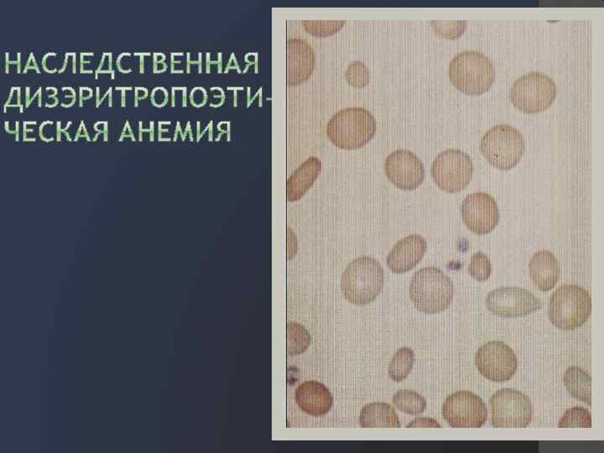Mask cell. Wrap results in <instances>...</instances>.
<instances>
[{"instance_id": "74e56055", "label": "cell", "mask_w": 604, "mask_h": 453, "mask_svg": "<svg viewBox=\"0 0 604 453\" xmlns=\"http://www.w3.org/2000/svg\"><path fill=\"white\" fill-rule=\"evenodd\" d=\"M85 52H82L80 54V72L84 73V65L91 64V61H86L84 59Z\"/></svg>"}, {"instance_id": "7a4b0ae2", "label": "cell", "mask_w": 604, "mask_h": 453, "mask_svg": "<svg viewBox=\"0 0 604 453\" xmlns=\"http://www.w3.org/2000/svg\"><path fill=\"white\" fill-rule=\"evenodd\" d=\"M449 79L460 92L468 96H479L492 88L495 68L488 56L479 52L458 53L451 61Z\"/></svg>"}, {"instance_id": "f35d334b", "label": "cell", "mask_w": 604, "mask_h": 453, "mask_svg": "<svg viewBox=\"0 0 604 453\" xmlns=\"http://www.w3.org/2000/svg\"><path fill=\"white\" fill-rule=\"evenodd\" d=\"M71 56V52L65 53V60L63 68L59 70V73H63L68 67L69 56Z\"/></svg>"}, {"instance_id": "f1b7e54d", "label": "cell", "mask_w": 604, "mask_h": 453, "mask_svg": "<svg viewBox=\"0 0 604 453\" xmlns=\"http://www.w3.org/2000/svg\"><path fill=\"white\" fill-rule=\"evenodd\" d=\"M468 273L479 282L488 281L492 274V265L487 255L482 252H477L472 255L468 266Z\"/></svg>"}, {"instance_id": "484cf974", "label": "cell", "mask_w": 604, "mask_h": 453, "mask_svg": "<svg viewBox=\"0 0 604 453\" xmlns=\"http://www.w3.org/2000/svg\"><path fill=\"white\" fill-rule=\"evenodd\" d=\"M431 27L442 38L457 40L466 31V20H433Z\"/></svg>"}, {"instance_id": "d590c367", "label": "cell", "mask_w": 604, "mask_h": 453, "mask_svg": "<svg viewBox=\"0 0 604 453\" xmlns=\"http://www.w3.org/2000/svg\"><path fill=\"white\" fill-rule=\"evenodd\" d=\"M80 137H86L88 141H91L89 138V135L88 134L87 129H86V126L84 125V122L82 121L79 128H78L77 133L75 138V141H77L78 138Z\"/></svg>"}, {"instance_id": "7402d4cb", "label": "cell", "mask_w": 604, "mask_h": 453, "mask_svg": "<svg viewBox=\"0 0 604 453\" xmlns=\"http://www.w3.org/2000/svg\"><path fill=\"white\" fill-rule=\"evenodd\" d=\"M392 402L401 413L412 415L424 413L427 406L426 399L412 390H398Z\"/></svg>"}, {"instance_id": "ba28073f", "label": "cell", "mask_w": 604, "mask_h": 453, "mask_svg": "<svg viewBox=\"0 0 604 453\" xmlns=\"http://www.w3.org/2000/svg\"><path fill=\"white\" fill-rule=\"evenodd\" d=\"M431 172L440 189L449 193H457L470 183L474 167L472 158L465 152L449 149L435 158Z\"/></svg>"}, {"instance_id": "e575fe53", "label": "cell", "mask_w": 604, "mask_h": 453, "mask_svg": "<svg viewBox=\"0 0 604 453\" xmlns=\"http://www.w3.org/2000/svg\"><path fill=\"white\" fill-rule=\"evenodd\" d=\"M131 137L133 139V141H135L134 135L132 133V130H131V127L130 125V122L127 121L125 123V125L124 130H123L122 135L121 136V139H119V141H123L124 138Z\"/></svg>"}, {"instance_id": "d4e9b609", "label": "cell", "mask_w": 604, "mask_h": 453, "mask_svg": "<svg viewBox=\"0 0 604 453\" xmlns=\"http://www.w3.org/2000/svg\"><path fill=\"white\" fill-rule=\"evenodd\" d=\"M303 26L308 34L316 37L334 36L346 24V20H304Z\"/></svg>"}, {"instance_id": "ac0fdd59", "label": "cell", "mask_w": 604, "mask_h": 453, "mask_svg": "<svg viewBox=\"0 0 604 453\" xmlns=\"http://www.w3.org/2000/svg\"><path fill=\"white\" fill-rule=\"evenodd\" d=\"M529 269L534 284L541 291L552 290L560 278V265L548 250L538 251L534 254Z\"/></svg>"}, {"instance_id": "52a82bcc", "label": "cell", "mask_w": 604, "mask_h": 453, "mask_svg": "<svg viewBox=\"0 0 604 453\" xmlns=\"http://www.w3.org/2000/svg\"><path fill=\"white\" fill-rule=\"evenodd\" d=\"M556 82L546 74L529 72L513 82L509 100L516 109L527 114L544 112L556 100Z\"/></svg>"}, {"instance_id": "ee69618b", "label": "cell", "mask_w": 604, "mask_h": 453, "mask_svg": "<svg viewBox=\"0 0 604 453\" xmlns=\"http://www.w3.org/2000/svg\"><path fill=\"white\" fill-rule=\"evenodd\" d=\"M109 89H110V93H109V108H112V107H113L112 106L113 105V89L109 88Z\"/></svg>"}, {"instance_id": "bcb514c9", "label": "cell", "mask_w": 604, "mask_h": 453, "mask_svg": "<svg viewBox=\"0 0 604 453\" xmlns=\"http://www.w3.org/2000/svg\"><path fill=\"white\" fill-rule=\"evenodd\" d=\"M134 55L141 56V73H144V54H141V53H135Z\"/></svg>"}, {"instance_id": "8d00e7d4", "label": "cell", "mask_w": 604, "mask_h": 453, "mask_svg": "<svg viewBox=\"0 0 604 453\" xmlns=\"http://www.w3.org/2000/svg\"><path fill=\"white\" fill-rule=\"evenodd\" d=\"M116 90L121 91V107L122 108H125L126 106V91L132 90V88H128V86H121V88H116Z\"/></svg>"}, {"instance_id": "4316f807", "label": "cell", "mask_w": 604, "mask_h": 453, "mask_svg": "<svg viewBox=\"0 0 604 453\" xmlns=\"http://www.w3.org/2000/svg\"><path fill=\"white\" fill-rule=\"evenodd\" d=\"M559 428H591L589 411L583 407H573L566 411L559 422Z\"/></svg>"}, {"instance_id": "d6a6232c", "label": "cell", "mask_w": 604, "mask_h": 453, "mask_svg": "<svg viewBox=\"0 0 604 453\" xmlns=\"http://www.w3.org/2000/svg\"><path fill=\"white\" fill-rule=\"evenodd\" d=\"M28 70H34L37 73H40V69L38 67V64L36 63V60L35 59L34 54L31 53L30 56H29L26 67H24L23 73H26Z\"/></svg>"}, {"instance_id": "83f0119b", "label": "cell", "mask_w": 604, "mask_h": 453, "mask_svg": "<svg viewBox=\"0 0 604 453\" xmlns=\"http://www.w3.org/2000/svg\"><path fill=\"white\" fill-rule=\"evenodd\" d=\"M345 79L353 88L364 89L371 82V72L363 61H355L345 72Z\"/></svg>"}, {"instance_id": "8fae6325", "label": "cell", "mask_w": 604, "mask_h": 453, "mask_svg": "<svg viewBox=\"0 0 604 453\" xmlns=\"http://www.w3.org/2000/svg\"><path fill=\"white\" fill-rule=\"evenodd\" d=\"M442 413L453 428H481L488 419V409L483 399L468 390L449 395L443 404Z\"/></svg>"}, {"instance_id": "277c9868", "label": "cell", "mask_w": 604, "mask_h": 453, "mask_svg": "<svg viewBox=\"0 0 604 453\" xmlns=\"http://www.w3.org/2000/svg\"><path fill=\"white\" fill-rule=\"evenodd\" d=\"M384 281L380 263L375 259L363 256L349 263L341 279V289L349 302L364 306L380 294Z\"/></svg>"}, {"instance_id": "e0dca14e", "label": "cell", "mask_w": 604, "mask_h": 453, "mask_svg": "<svg viewBox=\"0 0 604 453\" xmlns=\"http://www.w3.org/2000/svg\"><path fill=\"white\" fill-rule=\"evenodd\" d=\"M295 401L300 408L312 417L327 415L334 406V397L322 383L311 381L302 383L295 393Z\"/></svg>"}, {"instance_id": "60d3db41", "label": "cell", "mask_w": 604, "mask_h": 453, "mask_svg": "<svg viewBox=\"0 0 604 453\" xmlns=\"http://www.w3.org/2000/svg\"><path fill=\"white\" fill-rule=\"evenodd\" d=\"M72 73H77V54L75 52L72 53Z\"/></svg>"}, {"instance_id": "30bf717a", "label": "cell", "mask_w": 604, "mask_h": 453, "mask_svg": "<svg viewBox=\"0 0 604 453\" xmlns=\"http://www.w3.org/2000/svg\"><path fill=\"white\" fill-rule=\"evenodd\" d=\"M479 372L487 380L495 383L511 381L518 368L515 352L506 344L490 341L481 346L475 355Z\"/></svg>"}, {"instance_id": "8992f818", "label": "cell", "mask_w": 604, "mask_h": 453, "mask_svg": "<svg viewBox=\"0 0 604 453\" xmlns=\"http://www.w3.org/2000/svg\"><path fill=\"white\" fill-rule=\"evenodd\" d=\"M480 151L491 166L502 171L511 170L524 155L523 135L509 125L494 126L481 139Z\"/></svg>"}, {"instance_id": "9c48e42d", "label": "cell", "mask_w": 604, "mask_h": 453, "mask_svg": "<svg viewBox=\"0 0 604 453\" xmlns=\"http://www.w3.org/2000/svg\"><path fill=\"white\" fill-rule=\"evenodd\" d=\"M490 405L493 427L525 428L532 421L531 399L519 390H497L490 399Z\"/></svg>"}, {"instance_id": "ffe728a7", "label": "cell", "mask_w": 604, "mask_h": 453, "mask_svg": "<svg viewBox=\"0 0 604 453\" xmlns=\"http://www.w3.org/2000/svg\"><path fill=\"white\" fill-rule=\"evenodd\" d=\"M359 425L363 428H401L396 410L388 403L368 404L361 410Z\"/></svg>"}, {"instance_id": "9a60e30c", "label": "cell", "mask_w": 604, "mask_h": 453, "mask_svg": "<svg viewBox=\"0 0 604 453\" xmlns=\"http://www.w3.org/2000/svg\"><path fill=\"white\" fill-rule=\"evenodd\" d=\"M287 85L293 86L309 79L315 68V53L311 45L302 39L287 43Z\"/></svg>"}, {"instance_id": "7dc6e473", "label": "cell", "mask_w": 604, "mask_h": 453, "mask_svg": "<svg viewBox=\"0 0 604 453\" xmlns=\"http://www.w3.org/2000/svg\"><path fill=\"white\" fill-rule=\"evenodd\" d=\"M100 100H101V98H100V89L98 88H98H97L96 106L98 105V102H100Z\"/></svg>"}, {"instance_id": "1f68e13d", "label": "cell", "mask_w": 604, "mask_h": 453, "mask_svg": "<svg viewBox=\"0 0 604 453\" xmlns=\"http://www.w3.org/2000/svg\"><path fill=\"white\" fill-rule=\"evenodd\" d=\"M80 100H79V107H84V102L85 100H88L93 95V91L90 88H87V86H83V88H80Z\"/></svg>"}, {"instance_id": "836d02e7", "label": "cell", "mask_w": 604, "mask_h": 453, "mask_svg": "<svg viewBox=\"0 0 604 453\" xmlns=\"http://www.w3.org/2000/svg\"><path fill=\"white\" fill-rule=\"evenodd\" d=\"M109 123L108 122H97L95 125H94V128H100V130H95L98 132V134H104V141H108V130H109Z\"/></svg>"}, {"instance_id": "4dcf8cb0", "label": "cell", "mask_w": 604, "mask_h": 453, "mask_svg": "<svg viewBox=\"0 0 604 453\" xmlns=\"http://www.w3.org/2000/svg\"><path fill=\"white\" fill-rule=\"evenodd\" d=\"M10 53H6V72L10 73V65H16L17 66V73L22 72V54L19 52L17 54V61H10L9 59Z\"/></svg>"}, {"instance_id": "c3c4849f", "label": "cell", "mask_w": 604, "mask_h": 453, "mask_svg": "<svg viewBox=\"0 0 604 453\" xmlns=\"http://www.w3.org/2000/svg\"><path fill=\"white\" fill-rule=\"evenodd\" d=\"M15 125H16V134H15L16 135V141H19V125H20V123L18 121H16Z\"/></svg>"}, {"instance_id": "4fadbf2b", "label": "cell", "mask_w": 604, "mask_h": 453, "mask_svg": "<svg viewBox=\"0 0 604 453\" xmlns=\"http://www.w3.org/2000/svg\"><path fill=\"white\" fill-rule=\"evenodd\" d=\"M384 168L390 183L401 190H415L425 179L424 164L408 150L392 152L386 158Z\"/></svg>"}, {"instance_id": "603a6c76", "label": "cell", "mask_w": 604, "mask_h": 453, "mask_svg": "<svg viewBox=\"0 0 604 453\" xmlns=\"http://www.w3.org/2000/svg\"><path fill=\"white\" fill-rule=\"evenodd\" d=\"M415 354L413 350L403 347L394 354L389 367V377L394 382L400 383L409 376L413 369Z\"/></svg>"}, {"instance_id": "d6986e66", "label": "cell", "mask_w": 604, "mask_h": 453, "mask_svg": "<svg viewBox=\"0 0 604 453\" xmlns=\"http://www.w3.org/2000/svg\"><path fill=\"white\" fill-rule=\"evenodd\" d=\"M322 171V162L318 158H311L306 160L287 181V200L295 201L302 199L313 186Z\"/></svg>"}, {"instance_id": "cb8c5ba5", "label": "cell", "mask_w": 604, "mask_h": 453, "mask_svg": "<svg viewBox=\"0 0 604 453\" xmlns=\"http://www.w3.org/2000/svg\"><path fill=\"white\" fill-rule=\"evenodd\" d=\"M311 344L310 333L302 325L295 323L287 324V354L299 355L307 351Z\"/></svg>"}, {"instance_id": "ab89813d", "label": "cell", "mask_w": 604, "mask_h": 453, "mask_svg": "<svg viewBox=\"0 0 604 453\" xmlns=\"http://www.w3.org/2000/svg\"><path fill=\"white\" fill-rule=\"evenodd\" d=\"M56 135H57V141H61V135L63 133V129H61V122L59 121L56 123Z\"/></svg>"}, {"instance_id": "6da1fadb", "label": "cell", "mask_w": 604, "mask_h": 453, "mask_svg": "<svg viewBox=\"0 0 604 453\" xmlns=\"http://www.w3.org/2000/svg\"><path fill=\"white\" fill-rule=\"evenodd\" d=\"M376 121L369 110L352 107L339 111L328 122L327 135L340 149H360L371 141L376 133Z\"/></svg>"}, {"instance_id": "7bdbcfd3", "label": "cell", "mask_w": 604, "mask_h": 453, "mask_svg": "<svg viewBox=\"0 0 604 453\" xmlns=\"http://www.w3.org/2000/svg\"><path fill=\"white\" fill-rule=\"evenodd\" d=\"M109 93H110V90H109H109L107 91V92H106V93L104 94V95L102 96V98H101L100 102H98V105L96 106V108H100V106L102 104V102H104V101L106 100V98H107V97H109Z\"/></svg>"}, {"instance_id": "f6af8a7d", "label": "cell", "mask_w": 604, "mask_h": 453, "mask_svg": "<svg viewBox=\"0 0 604 453\" xmlns=\"http://www.w3.org/2000/svg\"><path fill=\"white\" fill-rule=\"evenodd\" d=\"M39 100H38V107H42V89L40 88L39 89Z\"/></svg>"}, {"instance_id": "2e32d148", "label": "cell", "mask_w": 604, "mask_h": 453, "mask_svg": "<svg viewBox=\"0 0 604 453\" xmlns=\"http://www.w3.org/2000/svg\"><path fill=\"white\" fill-rule=\"evenodd\" d=\"M427 243L418 234H412L396 243L388 254L387 266L396 274L412 270L421 262L426 252Z\"/></svg>"}, {"instance_id": "5b68a950", "label": "cell", "mask_w": 604, "mask_h": 453, "mask_svg": "<svg viewBox=\"0 0 604 453\" xmlns=\"http://www.w3.org/2000/svg\"><path fill=\"white\" fill-rule=\"evenodd\" d=\"M591 296L585 289L576 285H563L550 298L548 316L550 323L562 330L581 328L589 319Z\"/></svg>"}, {"instance_id": "f546056e", "label": "cell", "mask_w": 604, "mask_h": 453, "mask_svg": "<svg viewBox=\"0 0 604 453\" xmlns=\"http://www.w3.org/2000/svg\"><path fill=\"white\" fill-rule=\"evenodd\" d=\"M409 427H437L441 428L442 427L439 425L437 421L431 418H426V417H420L415 420L412 423L409 424V425L406 426V428Z\"/></svg>"}, {"instance_id": "44dd1931", "label": "cell", "mask_w": 604, "mask_h": 453, "mask_svg": "<svg viewBox=\"0 0 604 453\" xmlns=\"http://www.w3.org/2000/svg\"><path fill=\"white\" fill-rule=\"evenodd\" d=\"M563 382L573 398L591 406V378L584 370L576 366L568 368L563 376Z\"/></svg>"}, {"instance_id": "7c38bea8", "label": "cell", "mask_w": 604, "mask_h": 453, "mask_svg": "<svg viewBox=\"0 0 604 453\" xmlns=\"http://www.w3.org/2000/svg\"><path fill=\"white\" fill-rule=\"evenodd\" d=\"M486 306L492 314L517 318L540 310L542 302L532 292L522 288L501 287L488 295Z\"/></svg>"}, {"instance_id": "3957f363", "label": "cell", "mask_w": 604, "mask_h": 453, "mask_svg": "<svg viewBox=\"0 0 604 453\" xmlns=\"http://www.w3.org/2000/svg\"><path fill=\"white\" fill-rule=\"evenodd\" d=\"M409 291L415 307L426 314L445 311L454 300L453 281L437 267L418 270L410 282Z\"/></svg>"}, {"instance_id": "5bb4252c", "label": "cell", "mask_w": 604, "mask_h": 453, "mask_svg": "<svg viewBox=\"0 0 604 453\" xmlns=\"http://www.w3.org/2000/svg\"><path fill=\"white\" fill-rule=\"evenodd\" d=\"M464 224L476 234H486L500 222L498 205L494 197L486 192H474L464 199L461 207Z\"/></svg>"}, {"instance_id": "b9f144b4", "label": "cell", "mask_w": 604, "mask_h": 453, "mask_svg": "<svg viewBox=\"0 0 604 453\" xmlns=\"http://www.w3.org/2000/svg\"><path fill=\"white\" fill-rule=\"evenodd\" d=\"M26 108H28L29 102H30V100H31V98H30V96H31V89H30V88H26Z\"/></svg>"}]
</instances>
